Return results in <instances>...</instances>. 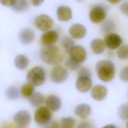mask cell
<instances>
[{
    "label": "cell",
    "instance_id": "obj_1",
    "mask_svg": "<svg viewBox=\"0 0 128 128\" xmlns=\"http://www.w3.org/2000/svg\"><path fill=\"white\" fill-rule=\"evenodd\" d=\"M40 57L43 62L50 65H55L62 60V54L56 46H44L40 52Z\"/></svg>",
    "mask_w": 128,
    "mask_h": 128
},
{
    "label": "cell",
    "instance_id": "obj_2",
    "mask_svg": "<svg viewBox=\"0 0 128 128\" xmlns=\"http://www.w3.org/2000/svg\"><path fill=\"white\" fill-rule=\"evenodd\" d=\"M96 70L98 78L102 82H110L114 77V65L110 60H102L98 61L96 64Z\"/></svg>",
    "mask_w": 128,
    "mask_h": 128
},
{
    "label": "cell",
    "instance_id": "obj_3",
    "mask_svg": "<svg viewBox=\"0 0 128 128\" xmlns=\"http://www.w3.org/2000/svg\"><path fill=\"white\" fill-rule=\"evenodd\" d=\"M26 80L28 82L34 86L42 85L46 80V74L44 69L38 66L34 67L28 72Z\"/></svg>",
    "mask_w": 128,
    "mask_h": 128
},
{
    "label": "cell",
    "instance_id": "obj_4",
    "mask_svg": "<svg viewBox=\"0 0 128 128\" xmlns=\"http://www.w3.org/2000/svg\"><path fill=\"white\" fill-rule=\"evenodd\" d=\"M68 76V71L60 66L54 67L50 72V78L53 82L56 84L64 82L67 80Z\"/></svg>",
    "mask_w": 128,
    "mask_h": 128
},
{
    "label": "cell",
    "instance_id": "obj_5",
    "mask_svg": "<svg viewBox=\"0 0 128 128\" xmlns=\"http://www.w3.org/2000/svg\"><path fill=\"white\" fill-rule=\"evenodd\" d=\"M51 117V112L46 106H38L34 114V120L40 124L48 123L50 120Z\"/></svg>",
    "mask_w": 128,
    "mask_h": 128
},
{
    "label": "cell",
    "instance_id": "obj_6",
    "mask_svg": "<svg viewBox=\"0 0 128 128\" xmlns=\"http://www.w3.org/2000/svg\"><path fill=\"white\" fill-rule=\"evenodd\" d=\"M54 24L53 20L46 14H40L34 20L36 28L42 32H46L50 29Z\"/></svg>",
    "mask_w": 128,
    "mask_h": 128
},
{
    "label": "cell",
    "instance_id": "obj_7",
    "mask_svg": "<svg viewBox=\"0 0 128 128\" xmlns=\"http://www.w3.org/2000/svg\"><path fill=\"white\" fill-rule=\"evenodd\" d=\"M106 16L105 9L100 6H96L90 10L89 16L90 20L95 24L102 22Z\"/></svg>",
    "mask_w": 128,
    "mask_h": 128
},
{
    "label": "cell",
    "instance_id": "obj_8",
    "mask_svg": "<svg viewBox=\"0 0 128 128\" xmlns=\"http://www.w3.org/2000/svg\"><path fill=\"white\" fill-rule=\"evenodd\" d=\"M14 122L20 127H24L28 125L32 120L30 112L26 110H20L17 112L13 117Z\"/></svg>",
    "mask_w": 128,
    "mask_h": 128
},
{
    "label": "cell",
    "instance_id": "obj_9",
    "mask_svg": "<svg viewBox=\"0 0 128 128\" xmlns=\"http://www.w3.org/2000/svg\"><path fill=\"white\" fill-rule=\"evenodd\" d=\"M104 41L106 46L111 50L118 48L122 42L120 36L118 34L113 32L107 33L104 37Z\"/></svg>",
    "mask_w": 128,
    "mask_h": 128
},
{
    "label": "cell",
    "instance_id": "obj_10",
    "mask_svg": "<svg viewBox=\"0 0 128 128\" xmlns=\"http://www.w3.org/2000/svg\"><path fill=\"white\" fill-rule=\"evenodd\" d=\"M68 54L70 58L80 64L86 60L87 56L86 50L81 46H75L70 50Z\"/></svg>",
    "mask_w": 128,
    "mask_h": 128
},
{
    "label": "cell",
    "instance_id": "obj_11",
    "mask_svg": "<svg viewBox=\"0 0 128 128\" xmlns=\"http://www.w3.org/2000/svg\"><path fill=\"white\" fill-rule=\"evenodd\" d=\"M58 38V32L54 30H48L42 34L40 38V42L44 46L54 45Z\"/></svg>",
    "mask_w": 128,
    "mask_h": 128
},
{
    "label": "cell",
    "instance_id": "obj_12",
    "mask_svg": "<svg viewBox=\"0 0 128 128\" xmlns=\"http://www.w3.org/2000/svg\"><path fill=\"white\" fill-rule=\"evenodd\" d=\"M86 30L85 26L80 24H74L69 29V33L70 36L76 40L82 38L86 36Z\"/></svg>",
    "mask_w": 128,
    "mask_h": 128
},
{
    "label": "cell",
    "instance_id": "obj_13",
    "mask_svg": "<svg viewBox=\"0 0 128 128\" xmlns=\"http://www.w3.org/2000/svg\"><path fill=\"white\" fill-rule=\"evenodd\" d=\"M35 34L34 31L30 28H24L18 34L20 42L23 44H29L34 40Z\"/></svg>",
    "mask_w": 128,
    "mask_h": 128
},
{
    "label": "cell",
    "instance_id": "obj_14",
    "mask_svg": "<svg viewBox=\"0 0 128 128\" xmlns=\"http://www.w3.org/2000/svg\"><path fill=\"white\" fill-rule=\"evenodd\" d=\"M92 86L90 78L88 76H78L76 81V88L81 92H88Z\"/></svg>",
    "mask_w": 128,
    "mask_h": 128
},
{
    "label": "cell",
    "instance_id": "obj_15",
    "mask_svg": "<svg viewBox=\"0 0 128 128\" xmlns=\"http://www.w3.org/2000/svg\"><path fill=\"white\" fill-rule=\"evenodd\" d=\"M107 94V88L102 84L94 86L91 90L92 97L95 100H104Z\"/></svg>",
    "mask_w": 128,
    "mask_h": 128
},
{
    "label": "cell",
    "instance_id": "obj_16",
    "mask_svg": "<svg viewBox=\"0 0 128 128\" xmlns=\"http://www.w3.org/2000/svg\"><path fill=\"white\" fill-rule=\"evenodd\" d=\"M72 11L70 8L61 6L58 8L56 10V16L58 20L61 22H67L72 18Z\"/></svg>",
    "mask_w": 128,
    "mask_h": 128
},
{
    "label": "cell",
    "instance_id": "obj_17",
    "mask_svg": "<svg viewBox=\"0 0 128 128\" xmlns=\"http://www.w3.org/2000/svg\"><path fill=\"white\" fill-rule=\"evenodd\" d=\"M46 107L52 112H56L60 108L62 102L60 98L55 95H50L46 100Z\"/></svg>",
    "mask_w": 128,
    "mask_h": 128
},
{
    "label": "cell",
    "instance_id": "obj_18",
    "mask_svg": "<svg viewBox=\"0 0 128 128\" xmlns=\"http://www.w3.org/2000/svg\"><path fill=\"white\" fill-rule=\"evenodd\" d=\"M92 109L90 105L86 104H81L74 108L76 115L82 118H88L90 114Z\"/></svg>",
    "mask_w": 128,
    "mask_h": 128
},
{
    "label": "cell",
    "instance_id": "obj_19",
    "mask_svg": "<svg viewBox=\"0 0 128 128\" xmlns=\"http://www.w3.org/2000/svg\"><path fill=\"white\" fill-rule=\"evenodd\" d=\"M90 48L94 54H100L105 50L106 45L102 40L100 38H95L91 42Z\"/></svg>",
    "mask_w": 128,
    "mask_h": 128
},
{
    "label": "cell",
    "instance_id": "obj_20",
    "mask_svg": "<svg viewBox=\"0 0 128 128\" xmlns=\"http://www.w3.org/2000/svg\"><path fill=\"white\" fill-rule=\"evenodd\" d=\"M14 64L18 70H22L28 66L29 60L25 55L20 54L16 56L14 60Z\"/></svg>",
    "mask_w": 128,
    "mask_h": 128
},
{
    "label": "cell",
    "instance_id": "obj_21",
    "mask_svg": "<svg viewBox=\"0 0 128 128\" xmlns=\"http://www.w3.org/2000/svg\"><path fill=\"white\" fill-rule=\"evenodd\" d=\"M30 104L34 107H38L43 104L44 102V95L40 92H35L29 98Z\"/></svg>",
    "mask_w": 128,
    "mask_h": 128
},
{
    "label": "cell",
    "instance_id": "obj_22",
    "mask_svg": "<svg viewBox=\"0 0 128 128\" xmlns=\"http://www.w3.org/2000/svg\"><path fill=\"white\" fill-rule=\"evenodd\" d=\"M28 7V2L27 0H16L11 8L14 11L21 12L26 11Z\"/></svg>",
    "mask_w": 128,
    "mask_h": 128
},
{
    "label": "cell",
    "instance_id": "obj_23",
    "mask_svg": "<svg viewBox=\"0 0 128 128\" xmlns=\"http://www.w3.org/2000/svg\"><path fill=\"white\" fill-rule=\"evenodd\" d=\"M34 92V86L29 82L24 84L20 89V93L25 98H30Z\"/></svg>",
    "mask_w": 128,
    "mask_h": 128
},
{
    "label": "cell",
    "instance_id": "obj_24",
    "mask_svg": "<svg viewBox=\"0 0 128 128\" xmlns=\"http://www.w3.org/2000/svg\"><path fill=\"white\" fill-rule=\"evenodd\" d=\"M20 91L18 88L14 86H8L6 90V96L10 100H16L20 95Z\"/></svg>",
    "mask_w": 128,
    "mask_h": 128
},
{
    "label": "cell",
    "instance_id": "obj_25",
    "mask_svg": "<svg viewBox=\"0 0 128 128\" xmlns=\"http://www.w3.org/2000/svg\"><path fill=\"white\" fill-rule=\"evenodd\" d=\"M61 43L64 48L68 54L70 50L75 46L74 40L72 38L68 36H64L62 40Z\"/></svg>",
    "mask_w": 128,
    "mask_h": 128
},
{
    "label": "cell",
    "instance_id": "obj_26",
    "mask_svg": "<svg viewBox=\"0 0 128 128\" xmlns=\"http://www.w3.org/2000/svg\"><path fill=\"white\" fill-rule=\"evenodd\" d=\"M59 124L60 128H73L75 120L72 117H66L62 118Z\"/></svg>",
    "mask_w": 128,
    "mask_h": 128
},
{
    "label": "cell",
    "instance_id": "obj_27",
    "mask_svg": "<svg viewBox=\"0 0 128 128\" xmlns=\"http://www.w3.org/2000/svg\"><path fill=\"white\" fill-rule=\"evenodd\" d=\"M118 114L119 118L122 120L128 119V103L122 104L118 108Z\"/></svg>",
    "mask_w": 128,
    "mask_h": 128
},
{
    "label": "cell",
    "instance_id": "obj_28",
    "mask_svg": "<svg viewBox=\"0 0 128 128\" xmlns=\"http://www.w3.org/2000/svg\"><path fill=\"white\" fill-rule=\"evenodd\" d=\"M101 28L102 30L104 32H111L115 28V24L112 20H108L104 22V23L102 24Z\"/></svg>",
    "mask_w": 128,
    "mask_h": 128
},
{
    "label": "cell",
    "instance_id": "obj_29",
    "mask_svg": "<svg viewBox=\"0 0 128 128\" xmlns=\"http://www.w3.org/2000/svg\"><path fill=\"white\" fill-rule=\"evenodd\" d=\"M116 55L120 60H128V45H124L120 46L116 52Z\"/></svg>",
    "mask_w": 128,
    "mask_h": 128
},
{
    "label": "cell",
    "instance_id": "obj_30",
    "mask_svg": "<svg viewBox=\"0 0 128 128\" xmlns=\"http://www.w3.org/2000/svg\"><path fill=\"white\" fill-rule=\"evenodd\" d=\"M64 64L70 70H76L79 68L81 64L74 61L70 58L65 62Z\"/></svg>",
    "mask_w": 128,
    "mask_h": 128
},
{
    "label": "cell",
    "instance_id": "obj_31",
    "mask_svg": "<svg viewBox=\"0 0 128 128\" xmlns=\"http://www.w3.org/2000/svg\"><path fill=\"white\" fill-rule=\"evenodd\" d=\"M120 79L124 82H128V66L123 68L120 72Z\"/></svg>",
    "mask_w": 128,
    "mask_h": 128
},
{
    "label": "cell",
    "instance_id": "obj_32",
    "mask_svg": "<svg viewBox=\"0 0 128 128\" xmlns=\"http://www.w3.org/2000/svg\"><path fill=\"white\" fill-rule=\"evenodd\" d=\"M78 76H88L91 78L92 74L88 69L86 68H82L78 72Z\"/></svg>",
    "mask_w": 128,
    "mask_h": 128
},
{
    "label": "cell",
    "instance_id": "obj_33",
    "mask_svg": "<svg viewBox=\"0 0 128 128\" xmlns=\"http://www.w3.org/2000/svg\"><path fill=\"white\" fill-rule=\"evenodd\" d=\"M120 8L122 14L128 16V2L122 3L120 6Z\"/></svg>",
    "mask_w": 128,
    "mask_h": 128
},
{
    "label": "cell",
    "instance_id": "obj_34",
    "mask_svg": "<svg viewBox=\"0 0 128 128\" xmlns=\"http://www.w3.org/2000/svg\"><path fill=\"white\" fill-rule=\"evenodd\" d=\"M16 0H0V3L5 6L12 7Z\"/></svg>",
    "mask_w": 128,
    "mask_h": 128
},
{
    "label": "cell",
    "instance_id": "obj_35",
    "mask_svg": "<svg viewBox=\"0 0 128 128\" xmlns=\"http://www.w3.org/2000/svg\"><path fill=\"white\" fill-rule=\"evenodd\" d=\"M77 128H94V126L92 123L86 122L80 123Z\"/></svg>",
    "mask_w": 128,
    "mask_h": 128
},
{
    "label": "cell",
    "instance_id": "obj_36",
    "mask_svg": "<svg viewBox=\"0 0 128 128\" xmlns=\"http://www.w3.org/2000/svg\"><path fill=\"white\" fill-rule=\"evenodd\" d=\"M44 0H30V2L35 6H40Z\"/></svg>",
    "mask_w": 128,
    "mask_h": 128
},
{
    "label": "cell",
    "instance_id": "obj_37",
    "mask_svg": "<svg viewBox=\"0 0 128 128\" xmlns=\"http://www.w3.org/2000/svg\"><path fill=\"white\" fill-rule=\"evenodd\" d=\"M51 128H60L59 122L56 120L54 121L52 124Z\"/></svg>",
    "mask_w": 128,
    "mask_h": 128
},
{
    "label": "cell",
    "instance_id": "obj_38",
    "mask_svg": "<svg viewBox=\"0 0 128 128\" xmlns=\"http://www.w3.org/2000/svg\"><path fill=\"white\" fill-rule=\"evenodd\" d=\"M108 2L112 4H116L120 2L121 0H107Z\"/></svg>",
    "mask_w": 128,
    "mask_h": 128
},
{
    "label": "cell",
    "instance_id": "obj_39",
    "mask_svg": "<svg viewBox=\"0 0 128 128\" xmlns=\"http://www.w3.org/2000/svg\"><path fill=\"white\" fill-rule=\"evenodd\" d=\"M102 128H116L115 126H114L113 124H107V125L104 126Z\"/></svg>",
    "mask_w": 128,
    "mask_h": 128
},
{
    "label": "cell",
    "instance_id": "obj_40",
    "mask_svg": "<svg viewBox=\"0 0 128 128\" xmlns=\"http://www.w3.org/2000/svg\"><path fill=\"white\" fill-rule=\"evenodd\" d=\"M76 2H82V1H84V0H76Z\"/></svg>",
    "mask_w": 128,
    "mask_h": 128
},
{
    "label": "cell",
    "instance_id": "obj_41",
    "mask_svg": "<svg viewBox=\"0 0 128 128\" xmlns=\"http://www.w3.org/2000/svg\"><path fill=\"white\" fill-rule=\"evenodd\" d=\"M126 128H128V120L126 122Z\"/></svg>",
    "mask_w": 128,
    "mask_h": 128
},
{
    "label": "cell",
    "instance_id": "obj_42",
    "mask_svg": "<svg viewBox=\"0 0 128 128\" xmlns=\"http://www.w3.org/2000/svg\"><path fill=\"white\" fill-rule=\"evenodd\" d=\"M44 128H51V127H48V126H47V127H45Z\"/></svg>",
    "mask_w": 128,
    "mask_h": 128
},
{
    "label": "cell",
    "instance_id": "obj_43",
    "mask_svg": "<svg viewBox=\"0 0 128 128\" xmlns=\"http://www.w3.org/2000/svg\"><path fill=\"white\" fill-rule=\"evenodd\" d=\"M1 128H6V127H2Z\"/></svg>",
    "mask_w": 128,
    "mask_h": 128
},
{
    "label": "cell",
    "instance_id": "obj_44",
    "mask_svg": "<svg viewBox=\"0 0 128 128\" xmlns=\"http://www.w3.org/2000/svg\"><path fill=\"white\" fill-rule=\"evenodd\" d=\"M23 128V127H21V128Z\"/></svg>",
    "mask_w": 128,
    "mask_h": 128
}]
</instances>
